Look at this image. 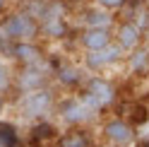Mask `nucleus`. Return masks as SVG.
Wrapping results in <instances>:
<instances>
[{
  "instance_id": "3",
  "label": "nucleus",
  "mask_w": 149,
  "mask_h": 147,
  "mask_svg": "<svg viewBox=\"0 0 149 147\" xmlns=\"http://www.w3.org/2000/svg\"><path fill=\"white\" fill-rule=\"evenodd\" d=\"M55 104V97L48 87H41V89H34V92H26V99H24V113L31 116V118H41L46 113H51V108Z\"/></svg>"
},
{
  "instance_id": "6",
  "label": "nucleus",
  "mask_w": 149,
  "mask_h": 147,
  "mask_svg": "<svg viewBox=\"0 0 149 147\" xmlns=\"http://www.w3.org/2000/svg\"><path fill=\"white\" fill-rule=\"evenodd\" d=\"M46 70L41 68V63H36V65H24V70L17 75V89L19 92H34V89H41L46 87Z\"/></svg>"
},
{
  "instance_id": "14",
  "label": "nucleus",
  "mask_w": 149,
  "mask_h": 147,
  "mask_svg": "<svg viewBox=\"0 0 149 147\" xmlns=\"http://www.w3.org/2000/svg\"><path fill=\"white\" fill-rule=\"evenodd\" d=\"M135 53L130 56V65H132V70H137V72H142V70H147V65H149V48H132Z\"/></svg>"
},
{
  "instance_id": "10",
  "label": "nucleus",
  "mask_w": 149,
  "mask_h": 147,
  "mask_svg": "<svg viewBox=\"0 0 149 147\" xmlns=\"http://www.w3.org/2000/svg\"><path fill=\"white\" fill-rule=\"evenodd\" d=\"M116 43H118L125 53L132 51V48H137V46H139V29H137L135 24H130V22H123V24L118 27Z\"/></svg>"
},
{
  "instance_id": "8",
  "label": "nucleus",
  "mask_w": 149,
  "mask_h": 147,
  "mask_svg": "<svg viewBox=\"0 0 149 147\" xmlns=\"http://www.w3.org/2000/svg\"><path fill=\"white\" fill-rule=\"evenodd\" d=\"M111 41H113V36H111L108 27H87L82 32V46L87 51H99L104 46H108Z\"/></svg>"
},
{
  "instance_id": "15",
  "label": "nucleus",
  "mask_w": 149,
  "mask_h": 147,
  "mask_svg": "<svg viewBox=\"0 0 149 147\" xmlns=\"http://www.w3.org/2000/svg\"><path fill=\"white\" fill-rule=\"evenodd\" d=\"M58 80L63 82V85H77V82L82 80V75H79V70L77 68H60V72H58Z\"/></svg>"
},
{
  "instance_id": "18",
  "label": "nucleus",
  "mask_w": 149,
  "mask_h": 147,
  "mask_svg": "<svg viewBox=\"0 0 149 147\" xmlns=\"http://www.w3.org/2000/svg\"><path fill=\"white\" fill-rule=\"evenodd\" d=\"M96 3L104 7V10H116V7H120L125 0H96Z\"/></svg>"
},
{
  "instance_id": "17",
  "label": "nucleus",
  "mask_w": 149,
  "mask_h": 147,
  "mask_svg": "<svg viewBox=\"0 0 149 147\" xmlns=\"http://www.w3.org/2000/svg\"><path fill=\"white\" fill-rule=\"evenodd\" d=\"M55 130H53V125H39V128H36V130H34V137H36V140H43V137H51Z\"/></svg>"
},
{
  "instance_id": "2",
  "label": "nucleus",
  "mask_w": 149,
  "mask_h": 147,
  "mask_svg": "<svg viewBox=\"0 0 149 147\" xmlns=\"http://www.w3.org/2000/svg\"><path fill=\"white\" fill-rule=\"evenodd\" d=\"M99 113V106L96 102L91 99L89 94L82 92L79 99H68V102L60 104V116L68 125H84V123H91Z\"/></svg>"
},
{
  "instance_id": "1",
  "label": "nucleus",
  "mask_w": 149,
  "mask_h": 147,
  "mask_svg": "<svg viewBox=\"0 0 149 147\" xmlns=\"http://www.w3.org/2000/svg\"><path fill=\"white\" fill-rule=\"evenodd\" d=\"M41 27L39 22L34 20L31 15H22V12H15V15H7L3 22H0V34L5 36L7 41H34L39 36Z\"/></svg>"
},
{
  "instance_id": "21",
  "label": "nucleus",
  "mask_w": 149,
  "mask_h": 147,
  "mask_svg": "<svg viewBox=\"0 0 149 147\" xmlns=\"http://www.w3.org/2000/svg\"><path fill=\"white\" fill-rule=\"evenodd\" d=\"M139 147H149V137H147V140H144L142 145H139Z\"/></svg>"
},
{
  "instance_id": "4",
  "label": "nucleus",
  "mask_w": 149,
  "mask_h": 147,
  "mask_svg": "<svg viewBox=\"0 0 149 147\" xmlns=\"http://www.w3.org/2000/svg\"><path fill=\"white\" fill-rule=\"evenodd\" d=\"M84 94H89L91 99H94L99 108L111 106L116 102V87L111 85V82H106L104 77H89L87 87H84Z\"/></svg>"
},
{
  "instance_id": "5",
  "label": "nucleus",
  "mask_w": 149,
  "mask_h": 147,
  "mask_svg": "<svg viewBox=\"0 0 149 147\" xmlns=\"http://www.w3.org/2000/svg\"><path fill=\"white\" fill-rule=\"evenodd\" d=\"M123 48H120L118 43L111 41L108 46H104V48H99V51H89V56H87V68L91 70H101V68H106V65H113V63H118L120 58H123Z\"/></svg>"
},
{
  "instance_id": "11",
  "label": "nucleus",
  "mask_w": 149,
  "mask_h": 147,
  "mask_svg": "<svg viewBox=\"0 0 149 147\" xmlns=\"http://www.w3.org/2000/svg\"><path fill=\"white\" fill-rule=\"evenodd\" d=\"M111 22H113V17L106 10H87L84 12V24L87 27H108Z\"/></svg>"
},
{
  "instance_id": "13",
  "label": "nucleus",
  "mask_w": 149,
  "mask_h": 147,
  "mask_svg": "<svg viewBox=\"0 0 149 147\" xmlns=\"http://www.w3.org/2000/svg\"><path fill=\"white\" fill-rule=\"evenodd\" d=\"M60 147H89V137L82 133V130L65 133V135L60 137Z\"/></svg>"
},
{
  "instance_id": "7",
  "label": "nucleus",
  "mask_w": 149,
  "mask_h": 147,
  "mask_svg": "<svg viewBox=\"0 0 149 147\" xmlns=\"http://www.w3.org/2000/svg\"><path fill=\"white\" fill-rule=\"evenodd\" d=\"M104 135L113 145H130L135 140V128L125 121H108L104 125Z\"/></svg>"
},
{
  "instance_id": "16",
  "label": "nucleus",
  "mask_w": 149,
  "mask_h": 147,
  "mask_svg": "<svg viewBox=\"0 0 149 147\" xmlns=\"http://www.w3.org/2000/svg\"><path fill=\"white\" fill-rule=\"evenodd\" d=\"M10 82H12L10 70H7L5 65H0V94H3L5 89H10Z\"/></svg>"
},
{
  "instance_id": "19",
  "label": "nucleus",
  "mask_w": 149,
  "mask_h": 147,
  "mask_svg": "<svg viewBox=\"0 0 149 147\" xmlns=\"http://www.w3.org/2000/svg\"><path fill=\"white\" fill-rule=\"evenodd\" d=\"M5 5H7V0H0V15H3V10H5Z\"/></svg>"
},
{
  "instance_id": "20",
  "label": "nucleus",
  "mask_w": 149,
  "mask_h": 147,
  "mask_svg": "<svg viewBox=\"0 0 149 147\" xmlns=\"http://www.w3.org/2000/svg\"><path fill=\"white\" fill-rule=\"evenodd\" d=\"M3 108H5V102H3V94H0V113H3Z\"/></svg>"
},
{
  "instance_id": "9",
  "label": "nucleus",
  "mask_w": 149,
  "mask_h": 147,
  "mask_svg": "<svg viewBox=\"0 0 149 147\" xmlns=\"http://www.w3.org/2000/svg\"><path fill=\"white\" fill-rule=\"evenodd\" d=\"M12 56L22 65H36V63H41V48L31 41H15L12 43Z\"/></svg>"
},
{
  "instance_id": "12",
  "label": "nucleus",
  "mask_w": 149,
  "mask_h": 147,
  "mask_svg": "<svg viewBox=\"0 0 149 147\" xmlns=\"http://www.w3.org/2000/svg\"><path fill=\"white\" fill-rule=\"evenodd\" d=\"M0 147H19V135L15 125L0 123Z\"/></svg>"
}]
</instances>
